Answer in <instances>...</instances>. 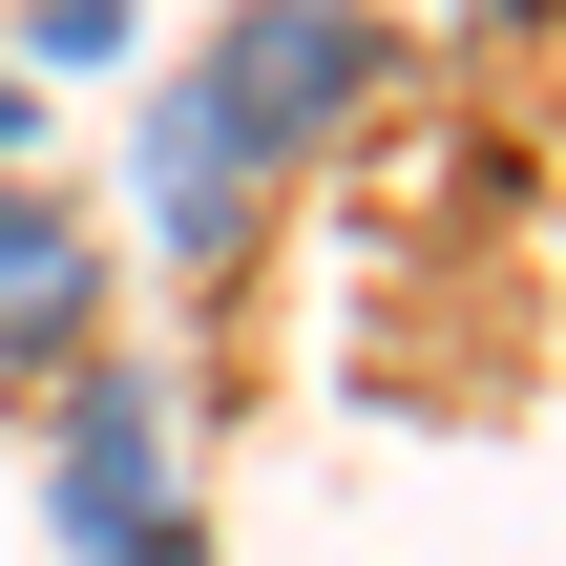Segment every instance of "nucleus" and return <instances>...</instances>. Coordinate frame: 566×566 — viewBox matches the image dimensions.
<instances>
[{"instance_id":"obj_3","label":"nucleus","mask_w":566,"mask_h":566,"mask_svg":"<svg viewBox=\"0 0 566 566\" xmlns=\"http://www.w3.org/2000/svg\"><path fill=\"white\" fill-rule=\"evenodd\" d=\"M252 210H273V147H252L210 84H168V105H147V231H168L189 273H231V252H252Z\"/></svg>"},{"instance_id":"obj_4","label":"nucleus","mask_w":566,"mask_h":566,"mask_svg":"<svg viewBox=\"0 0 566 566\" xmlns=\"http://www.w3.org/2000/svg\"><path fill=\"white\" fill-rule=\"evenodd\" d=\"M84 336H105V231L0 168V378H63Z\"/></svg>"},{"instance_id":"obj_1","label":"nucleus","mask_w":566,"mask_h":566,"mask_svg":"<svg viewBox=\"0 0 566 566\" xmlns=\"http://www.w3.org/2000/svg\"><path fill=\"white\" fill-rule=\"evenodd\" d=\"M189 84H210V105H231L273 168H294L315 126H357V105H378V0H231Z\"/></svg>"},{"instance_id":"obj_5","label":"nucleus","mask_w":566,"mask_h":566,"mask_svg":"<svg viewBox=\"0 0 566 566\" xmlns=\"http://www.w3.org/2000/svg\"><path fill=\"white\" fill-rule=\"evenodd\" d=\"M0 168H21V84H0Z\"/></svg>"},{"instance_id":"obj_2","label":"nucleus","mask_w":566,"mask_h":566,"mask_svg":"<svg viewBox=\"0 0 566 566\" xmlns=\"http://www.w3.org/2000/svg\"><path fill=\"white\" fill-rule=\"evenodd\" d=\"M63 546L84 566H189L168 420H147V378H105V357H63Z\"/></svg>"}]
</instances>
